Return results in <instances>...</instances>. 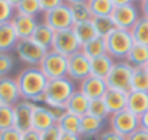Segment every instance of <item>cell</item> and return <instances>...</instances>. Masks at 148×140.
Masks as SVG:
<instances>
[{
  "label": "cell",
  "instance_id": "obj_50",
  "mask_svg": "<svg viewBox=\"0 0 148 140\" xmlns=\"http://www.w3.org/2000/svg\"><path fill=\"white\" fill-rule=\"evenodd\" d=\"M144 67H145V70H147V72H148V63H147V64H145Z\"/></svg>",
  "mask_w": 148,
  "mask_h": 140
},
{
  "label": "cell",
  "instance_id": "obj_34",
  "mask_svg": "<svg viewBox=\"0 0 148 140\" xmlns=\"http://www.w3.org/2000/svg\"><path fill=\"white\" fill-rule=\"evenodd\" d=\"M89 114L93 115V117H96V118H99V120H103V121L110 117V115H109V111H108V108H106V105H105V102H103L102 98H100V99H93V101H90Z\"/></svg>",
  "mask_w": 148,
  "mask_h": 140
},
{
  "label": "cell",
  "instance_id": "obj_46",
  "mask_svg": "<svg viewBox=\"0 0 148 140\" xmlns=\"http://www.w3.org/2000/svg\"><path fill=\"white\" fill-rule=\"evenodd\" d=\"M141 12H142V16L148 18V0H142L141 2Z\"/></svg>",
  "mask_w": 148,
  "mask_h": 140
},
{
  "label": "cell",
  "instance_id": "obj_28",
  "mask_svg": "<svg viewBox=\"0 0 148 140\" xmlns=\"http://www.w3.org/2000/svg\"><path fill=\"white\" fill-rule=\"evenodd\" d=\"M82 51L90 60L92 58H96V57H100L103 54H108L106 53V41H105L103 37H96L92 41H89L87 44L82 45Z\"/></svg>",
  "mask_w": 148,
  "mask_h": 140
},
{
  "label": "cell",
  "instance_id": "obj_25",
  "mask_svg": "<svg viewBox=\"0 0 148 140\" xmlns=\"http://www.w3.org/2000/svg\"><path fill=\"white\" fill-rule=\"evenodd\" d=\"M57 127L60 128L61 133H71V134H79L80 130V117L64 112L58 120H57Z\"/></svg>",
  "mask_w": 148,
  "mask_h": 140
},
{
  "label": "cell",
  "instance_id": "obj_18",
  "mask_svg": "<svg viewBox=\"0 0 148 140\" xmlns=\"http://www.w3.org/2000/svg\"><path fill=\"white\" fill-rule=\"evenodd\" d=\"M113 64H115V60L109 54H103L100 57L92 58L90 60V75L95 76V78L106 80Z\"/></svg>",
  "mask_w": 148,
  "mask_h": 140
},
{
  "label": "cell",
  "instance_id": "obj_19",
  "mask_svg": "<svg viewBox=\"0 0 148 140\" xmlns=\"http://www.w3.org/2000/svg\"><path fill=\"white\" fill-rule=\"evenodd\" d=\"M89 105H90V101L77 89L76 92L70 96V99L67 101L65 111L82 118V117H84V115L89 114Z\"/></svg>",
  "mask_w": 148,
  "mask_h": 140
},
{
  "label": "cell",
  "instance_id": "obj_32",
  "mask_svg": "<svg viewBox=\"0 0 148 140\" xmlns=\"http://www.w3.org/2000/svg\"><path fill=\"white\" fill-rule=\"evenodd\" d=\"M92 24L95 26V31H96L97 37H103V38L116 28L115 24H113L112 16H95L92 19Z\"/></svg>",
  "mask_w": 148,
  "mask_h": 140
},
{
  "label": "cell",
  "instance_id": "obj_14",
  "mask_svg": "<svg viewBox=\"0 0 148 140\" xmlns=\"http://www.w3.org/2000/svg\"><path fill=\"white\" fill-rule=\"evenodd\" d=\"M21 99V91L15 78L8 76L0 79V105L15 107Z\"/></svg>",
  "mask_w": 148,
  "mask_h": 140
},
{
  "label": "cell",
  "instance_id": "obj_39",
  "mask_svg": "<svg viewBox=\"0 0 148 140\" xmlns=\"http://www.w3.org/2000/svg\"><path fill=\"white\" fill-rule=\"evenodd\" d=\"M64 0H39V6H41V12H49L61 5H64Z\"/></svg>",
  "mask_w": 148,
  "mask_h": 140
},
{
  "label": "cell",
  "instance_id": "obj_21",
  "mask_svg": "<svg viewBox=\"0 0 148 140\" xmlns=\"http://www.w3.org/2000/svg\"><path fill=\"white\" fill-rule=\"evenodd\" d=\"M103 125H105V121L103 120H99V118L87 114V115H84V117L80 118L79 134L82 137H95V136H99L103 131Z\"/></svg>",
  "mask_w": 148,
  "mask_h": 140
},
{
  "label": "cell",
  "instance_id": "obj_31",
  "mask_svg": "<svg viewBox=\"0 0 148 140\" xmlns=\"http://www.w3.org/2000/svg\"><path fill=\"white\" fill-rule=\"evenodd\" d=\"M87 3L90 6L93 18L95 16H110L115 8L112 0H89Z\"/></svg>",
  "mask_w": 148,
  "mask_h": 140
},
{
  "label": "cell",
  "instance_id": "obj_30",
  "mask_svg": "<svg viewBox=\"0 0 148 140\" xmlns=\"http://www.w3.org/2000/svg\"><path fill=\"white\" fill-rule=\"evenodd\" d=\"M131 91L148 92V72L145 70V67H134Z\"/></svg>",
  "mask_w": 148,
  "mask_h": 140
},
{
  "label": "cell",
  "instance_id": "obj_2",
  "mask_svg": "<svg viewBox=\"0 0 148 140\" xmlns=\"http://www.w3.org/2000/svg\"><path fill=\"white\" fill-rule=\"evenodd\" d=\"M76 91V83L68 78L48 80L44 91V105L49 108H65L67 101Z\"/></svg>",
  "mask_w": 148,
  "mask_h": 140
},
{
  "label": "cell",
  "instance_id": "obj_49",
  "mask_svg": "<svg viewBox=\"0 0 148 140\" xmlns=\"http://www.w3.org/2000/svg\"><path fill=\"white\" fill-rule=\"evenodd\" d=\"M67 5H73V3H82V2H89V0H64Z\"/></svg>",
  "mask_w": 148,
  "mask_h": 140
},
{
  "label": "cell",
  "instance_id": "obj_44",
  "mask_svg": "<svg viewBox=\"0 0 148 140\" xmlns=\"http://www.w3.org/2000/svg\"><path fill=\"white\" fill-rule=\"evenodd\" d=\"M139 128L148 131V110L142 115H139Z\"/></svg>",
  "mask_w": 148,
  "mask_h": 140
},
{
  "label": "cell",
  "instance_id": "obj_13",
  "mask_svg": "<svg viewBox=\"0 0 148 140\" xmlns=\"http://www.w3.org/2000/svg\"><path fill=\"white\" fill-rule=\"evenodd\" d=\"M57 124V117L54 111L44 105V104H35L34 112H32V128L42 133Z\"/></svg>",
  "mask_w": 148,
  "mask_h": 140
},
{
  "label": "cell",
  "instance_id": "obj_36",
  "mask_svg": "<svg viewBox=\"0 0 148 140\" xmlns=\"http://www.w3.org/2000/svg\"><path fill=\"white\" fill-rule=\"evenodd\" d=\"M13 127V107L0 105V131Z\"/></svg>",
  "mask_w": 148,
  "mask_h": 140
},
{
  "label": "cell",
  "instance_id": "obj_38",
  "mask_svg": "<svg viewBox=\"0 0 148 140\" xmlns=\"http://www.w3.org/2000/svg\"><path fill=\"white\" fill-rule=\"evenodd\" d=\"M21 139H22V133L15 127L0 131V140H21Z\"/></svg>",
  "mask_w": 148,
  "mask_h": 140
},
{
  "label": "cell",
  "instance_id": "obj_4",
  "mask_svg": "<svg viewBox=\"0 0 148 140\" xmlns=\"http://www.w3.org/2000/svg\"><path fill=\"white\" fill-rule=\"evenodd\" d=\"M38 67L41 69V72L48 80L62 79L67 78L68 73V57L54 50H48Z\"/></svg>",
  "mask_w": 148,
  "mask_h": 140
},
{
  "label": "cell",
  "instance_id": "obj_9",
  "mask_svg": "<svg viewBox=\"0 0 148 140\" xmlns=\"http://www.w3.org/2000/svg\"><path fill=\"white\" fill-rule=\"evenodd\" d=\"M90 76V58L80 50L68 57V73L67 78L74 83H80Z\"/></svg>",
  "mask_w": 148,
  "mask_h": 140
},
{
  "label": "cell",
  "instance_id": "obj_10",
  "mask_svg": "<svg viewBox=\"0 0 148 140\" xmlns=\"http://www.w3.org/2000/svg\"><path fill=\"white\" fill-rule=\"evenodd\" d=\"M51 50H54L65 57H70L74 53L82 50V44L77 40V37L74 35L73 29H64V31L55 32Z\"/></svg>",
  "mask_w": 148,
  "mask_h": 140
},
{
  "label": "cell",
  "instance_id": "obj_12",
  "mask_svg": "<svg viewBox=\"0 0 148 140\" xmlns=\"http://www.w3.org/2000/svg\"><path fill=\"white\" fill-rule=\"evenodd\" d=\"M35 104L31 101L21 99L13 107V127L18 128L21 133L32 128V112Z\"/></svg>",
  "mask_w": 148,
  "mask_h": 140
},
{
  "label": "cell",
  "instance_id": "obj_8",
  "mask_svg": "<svg viewBox=\"0 0 148 140\" xmlns=\"http://www.w3.org/2000/svg\"><path fill=\"white\" fill-rule=\"evenodd\" d=\"M109 124H110V130L116 131L118 134H121L126 139L136 128H139V117H136L135 114H132L128 110H123V111H119V112L110 115Z\"/></svg>",
  "mask_w": 148,
  "mask_h": 140
},
{
  "label": "cell",
  "instance_id": "obj_47",
  "mask_svg": "<svg viewBox=\"0 0 148 140\" xmlns=\"http://www.w3.org/2000/svg\"><path fill=\"white\" fill-rule=\"evenodd\" d=\"M115 6H123V5H131L135 0H112Z\"/></svg>",
  "mask_w": 148,
  "mask_h": 140
},
{
  "label": "cell",
  "instance_id": "obj_48",
  "mask_svg": "<svg viewBox=\"0 0 148 140\" xmlns=\"http://www.w3.org/2000/svg\"><path fill=\"white\" fill-rule=\"evenodd\" d=\"M6 2H8L9 5H12V6H13V8L16 9V6H18V5H19L21 2H22V0H6Z\"/></svg>",
  "mask_w": 148,
  "mask_h": 140
},
{
  "label": "cell",
  "instance_id": "obj_45",
  "mask_svg": "<svg viewBox=\"0 0 148 140\" xmlns=\"http://www.w3.org/2000/svg\"><path fill=\"white\" fill-rule=\"evenodd\" d=\"M60 140H83L80 134H71V133H61Z\"/></svg>",
  "mask_w": 148,
  "mask_h": 140
},
{
  "label": "cell",
  "instance_id": "obj_29",
  "mask_svg": "<svg viewBox=\"0 0 148 140\" xmlns=\"http://www.w3.org/2000/svg\"><path fill=\"white\" fill-rule=\"evenodd\" d=\"M71 29H73L74 35L77 37V40L80 41L82 45L87 44L89 41H92L93 38L97 37V34H96V31H95V26H93L92 21H90V22H83V24H76Z\"/></svg>",
  "mask_w": 148,
  "mask_h": 140
},
{
  "label": "cell",
  "instance_id": "obj_51",
  "mask_svg": "<svg viewBox=\"0 0 148 140\" xmlns=\"http://www.w3.org/2000/svg\"><path fill=\"white\" fill-rule=\"evenodd\" d=\"M138 2H142V0H138Z\"/></svg>",
  "mask_w": 148,
  "mask_h": 140
},
{
  "label": "cell",
  "instance_id": "obj_3",
  "mask_svg": "<svg viewBox=\"0 0 148 140\" xmlns=\"http://www.w3.org/2000/svg\"><path fill=\"white\" fill-rule=\"evenodd\" d=\"M106 41V53L116 61V60H125L129 50L135 44L131 32L125 29H118L115 28L110 34L105 37Z\"/></svg>",
  "mask_w": 148,
  "mask_h": 140
},
{
  "label": "cell",
  "instance_id": "obj_43",
  "mask_svg": "<svg viewBox=\"0 0 148 140\" xmlns=\"http://www.w3.org/2000/svg\"><path fill=\"white\" fill-rule=\"evenodd\" d=\"M21 140H41V133L34 130V128H29V130L22 133V139Z\"/></svg>",
  "mask_w": 148,
  "mask_h": 140
},
{
  "label": "cell",
  "instance_id": "obj_11",
  "mask_svg": "<svg viewBox=\"0 0 148 140\" xmlns=\"http://www.w3.org/2000/svg\"><path fill=\"white\" fill-rule=\"evenodd\" d=\"M110 16L113 19L115 26L118 29H125V31H129L135 25V22L141 18L139 10L134 3L123 5V6H115Z\"/></svg>",
  "mask_w": 148,
  "mask_h": 140
},
{
  "label": "cell",
  "instance_id": "obj_20",
  "mask_svg": "<svg viewBox=\"0 0 148 140\" xmlns=\"http://www.w3.org/2000/svg\"><path fill=\"white\" fill-rule=\"evenodd\" d=\"M126 110L135 114L136 117L142 115L148 110V92L129 91L126 99Z\"/></svg>",
  "mask_w": 148,
  "mask_h": 140
},
{
  "label": "cell",
  "instance_id": "obj_22",
  "mask_svg": "<svg viewBox=\"0 0 148 140\" xmlns=\"http://www.w3.org/2000/svg\"><path fill=\"white\" fill-rule=\"evenodd\" d=\"M19 37L16 35L10 22L0 24V53H10L15 50Z\"/></svg>",
  "mask_w": 148,
  "mask_h": 140
},
{
  "label": "cell",
  "instance_id": "obj_23",
  "mask_svg": "<svg viewBox=\"0 0 148 140\" xmlns=\"http://www.w3.org/2000/svg\"><path fill=\"white\" fill-rule=\"evenodd\" d=\"M54 35H55V31H52L48 25H45L42 22V24L36 25L35 31L31 35V40L35 41L38 45H41V47H44L47 50H51L52 42H54Z\"/></svg>",
  "mask_w": 148,
  "mask_h": 140
},
{
  "label": "cell",
  "instance_id": "obj_6",
  "mask_svg": "<svg viewBox=\"0 0 148 140\" xmlns=\"http://www.w3.org/2000/svg\"><path fill=\"white\" fill-rule=\"evenodd\" d=\"M47 51H48L47 48L38 45L31 38L19 40L15 47V53H16L18 58L22 63H26L29 66H39V63L44 58V55L47 54Z\"/></svg>",
  "mask_w": 148,
  "mask_h": 140
},
{
  "label": "cell",
  "instance_id": "obj_1",
  "mask_svg": "<svg viewBox=\"0 0 148 140\" xmlns=\"http://www.w3.org/2000/svg\"><path fill=\"white\" fill-rule=\"evenodd\" d=\"M15 79L22 99L31 101L34 104H44V91L47 88L48 79L44 76L38 66H29L21 70Z\"/></svg>",
  "mask_w": 148,
  "mask_h": 140
},
{
  "label": "cell",
  "instance_id": "obj_16",
  "mask_svg": "<svg viewBox=\"0 0 148 140\" xmlns=\"http://www.w3.org/2000/svg\"><path fill=\"white\" fill-rule=\"evenodd\" d=\"M10 24L16 32V35L19 37V40H23V38H31L32 32L35 31L38 22H36V18L34 16H28V15H22V13H15L13 18L10 19Z\"/></svg>",
  "mask_w": 148,
  "mask_h": 140
},
{
  "label": "cell",
  "instance_id": "obj_35",
  "mask_svg": "<svg viewBox=\"0 0 148 140\" xmlns=\"http://www.w3.org/2000/svg\"><path fill=\"white\" fill-rule=\"evenodd\" d=\"M15 67V57L10 53H0V79L8 78Z\"/></svg>",
  "mask_w": 148,
  "mask_h": 140
},
{
  "label": "cell",
  "instance_id": "obj_27",
  "mask_svg": "<svg viewBox=\"0 0 148 140\" xmlns=\"http://www.w3.org/2000/svg\"><path fill=\"white\" fill-rule=\"evenodd\" d=\"M129 32L135 44L148 45V18L141 15V18L135 22V25L129 29Z\"/></svg>",
  "mask_w": 148,
  "mask_h": 140
},
{
  "label": "cell",
  "instance_id": "obj_26",
  "mask_svg": "<svg viewBox=\"0 0 148 140\" xmlns=\"http://www.w3.org/2000/svg\"><path fill=\"white\" fill-rule=\"evenodd\" d=\"M70 6V12H71V18L74 25L76 24H83V22H90L93 19L90 6L87 2H82V3H73L68 5Z\"/></svg>",
  "mask_w": 148,
  "mask_h": 140
},
{
  "label": "cell",
  "instance_id": "obj_5",
  "mask_svg": "<svg viewBox=\"0 0 148 140\" xmlns=\"http://www.w3.org/2000/svg\"><path fill=\"white\" fill-rule=\"evenodd\" d=\"M134 67L126 63L125 60H116L109 76L106 78L108 89H116L122 92L131 91V80H132Z\"/></svg>",
  "mask_w": 148,
  "mask_h": 140
},
{
  "label": "cell",
  "instance_id": "obj_7",
  "mask_svg": "<svg viewBox=\"0 0 148 140\" xmlns=\"http://www.w3.org/2000/svg\"><path fill=\"white\" fill-rule=\"evenodd\" d=\"M44 24L48 25L52 31H64V29H71L74 26L70 6L67 3L44 13Z\"/></svg>",
  "mask_w": 148,
  "mask_h": 140
},
{
  "label": "cell",
  "instance_id": "obj_41",
  "mask_svg": "<svg viewBox=\"0 0 148 140\" xmlns=\"http://www.w3.org/2000/svg\"><path fill=\"white\" fill-rule=\"evenodd\" d=\"M96 140H125V137L109 128V130H103V131L96 137Z\"/></svg>",
  "mask_w": 148,
  "mask_h": 140
},
{
  "label": "cell",
  "instance_id": "obj_24",
  "mask_svg": "<svg viewBox=\"0 0 148 140\" xmlns=\"http://www.w3.org/2000/svg\"><path fill=\"white\" fill-rule=\"evenodd\" d=\"M125 61L129 63L132 67H144L148 63V45L134 44L132 48L129 50Z\"/></svg>",
  "mask_w": 148,
  "mask_h": 140
},
{
  "label": "cell",
  "instance_id": "obj_42",
  "mask_svg": "<svg viewBox=\"0 0 148 140\" xmlns=\"http://www.w3.org/2000/svg\"><path fill=\"white\" fill-rule=\"evenodd\" d=\"M125 140H148V131L142 128H136L132 134H129Z\"/></svg>",
  "mask_w": 148,
  "mask_h": 140
},
{
  "label": "cell",
  "instance_id": "obj_33",
  "mask_svg": "<svg viewBox=\"0 0 148 140\" xmlns=\"http://www.w3.org/2000/svg\"><path fill=\"white\" fill-rule=\"evenodd\" d=\"M15 10H16L18 13H22V15H28V16H34V18H36V15L41 12L39 0H22V2L16 6Z\"/></svg>",
  "mask_w": 148,
  "mask_h": 140
},
{
  "label": "cell",
  "instance_id": "obj_37",
  "mask_svg": "<svg viewBox=\"0 0 148 140\" xmlns=\"http://www.w3.org/2000/svg\"><path fill=\"white\" fill-rule=\"evenodd\" d=\"M15 13H16V10L12 5H9L6 0H0V24L10 22V19L13 18Z\"/></svg>",
  "mask_w": 148,
  "mask_h": 140
},
{
  "label": "cell",
  "instance_id": "obj_40",
  "mask_svg": "<svg viewBox=\"0 0 148 140\" xmlns=\"http://www.w3.org/2000/svg\"><path fill=\"white\" fill-rule=\"evenodd\" d=\"M60 136H61V131L55 124L54 127L41 133V140H60Z\"/></svg>",
  "mask_w": 148,
  "mask_h": 140
},
{
  "label": "cell",
  "instance_id": "obj_15",
  "mask_svg": "<svg viewBox=\"0 0 148 140\" xmlns=\"http://www.w3.org/2000/svg\"><path fill=\"white\" fill-rule=\"evenodd\" d=\"M79 91H80L89 101L100 99V98H103V95L106 94L108 85H106V80L99 79V78H95V76L90 75L89 78H86L83 82L79 83Z\"/></svg>",
  "mask_w": 148,
  "mask_h": 140
},
{
  "label": "cell",
  "instance_id": "obj_17",
  "mask_svg": "<svg viewBox=\"0 0 148 140\" xmlns=\"http://www.w3.org/2000/svg\"><path fill=\"white\" fill-rule=\"evenodd\" d=\"M102 99H103V102H105V105L109 111V115H113L119 111L126 110L128 92H122V91H116V89H108Z\"/></svg>",
  "mask_w": 148,
  "mask_h": 140
}]
</instances>
